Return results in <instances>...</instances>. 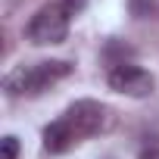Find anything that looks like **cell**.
<instances>
[{"label":"cell","mask_w":159,"mask_h":159,"mask_svg":"<svg viewBox=\"0 0 159 159\" xmlns=\"http://www.w3.org/2000/svg\"><path fill=\"white\" fill-rule=\"evenodd\" d=\"M106 81H109V88H112L116 94H125V97H150L153 88H156L153 75H150L147 69L134 66V62H119V66H112L109 75H106Z\"/></svg>","instance_id":"obj_4"},{"label":"cell","mask_w":159,"mask_h":159,"mask_svg":"<svg viewBox=\"0 0 159 159\" xmlns=\"http://www.w3.org/2000/svg\"><path fill=\"white\" fill-rule=\"evenodd\" d=\"M69 22H72L69 10L56 0V3H47V7H41V10L31 16V22L25 25V38H28L31 44H38V47L62 44V41L69 38Z\"/></svg>","instance_id":"obj_3"},{"label":"cell","mask_w":159,"mask_h":159,"mask_svg":"<svg viewBox=\"0 0 159 159\" xmlns=\"http://www.w3.org/2000/svg\"><path fill=\"white\" fill-rule=\"evenodd\" d=\"M16 156H19V140L13 134H7L0 140V159H16Z\"/></svg>","instance_id":"obj_6"},{"label":"cell","mask_w":159,"mask_h":159,"mask_svg":"<svg viewBox=\"0 0 159 159\" xmlns=\"http://www.w3.org/2000/svg\"><path fill=\"white\" fill-rule=\"evenodd\" d=\"M72 75V62L66 59H41L31 66H16L3 78V91L10 97H38Z\"/></svg>","instance_id":"obj_2"},{"label":"cell","mask_w":159,"mask_h":159,"mask_svg":"<svg viewBox=\"0 0 159 159\" xmlns=\"http://www.w3.org/2000/svg\"><path fill=\"white\" fill-rule=\"evenodd\" d=\"M131 13L137 19H150L153 13H159V3L156 0H131Z\"/></svg>","instance_id":"obj_5"},{"label":"cell","mask_w":159,"mask_h":159,"mask_svg":"<svg viewBox=\"0 0 159 159\" xmlns=\"http://www.w3.org/2000/svg\"><path fill=\"white\" fill-rule=\"evenodd\" d=\"M103 125H106V106L103 103H97V100H75L56 122H50L44 128V150L59 156V153L72 150L75 143L94 137Z\"/></svg>","instance_id":"obj_1"},{"label":"cell","mask_w":159,"mask_h":159,"mask_svg":"<svg viewBox=\"0 0 159 159\" xmlns=\"http://www.w3.org/2000/svg\"><path fill=\"white\" fill-rule=\"evenodd\" d=\"M59 3L69 10V16H78V13L84 10V0H59Z\"/></svg>","instance_id":"obj_7"},{"label":"cell","mask_w":159,"mask_h":159,"mask_svg":"<svg viewBox=\"0 0 159 159\" xmlns=\"http://www.w3.org/2000/svg\"><path fill=\"white\" fill-rule=\"evenodd\" d=\"M140 159H159V147H150V150H143V153H140Z\"/></svg>","instance_id":"obj_8"}]
</instances>
